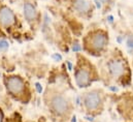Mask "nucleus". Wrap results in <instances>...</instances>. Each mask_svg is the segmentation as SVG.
<instances>
[{
	"label": "nucleus",
	"mask_w": 133,
	"mask_h": 122,
	"mask_svg": "<svg viewBox=\"0 0 133 122\" xmlns=\"http://www.w3.org/2000/svg\"><path fill=\"white\" fill-rule=\"evenodd\" d=\"M51 108L52 110L57 114V115H65L68 113L70 107H69V102L66 98L62 95H55L52 99H51Z\"/></svg>",
	"instance_id": "1"
},
{
	"label": "nucleus",
	"mask_w": 133,
	"mask_h": 122,
	"mask_svg": "<svg viewBox=\"0 0 133 122\" xmlns=\"http://www.w3.org/2000/svg\"><path fill=\"white\" fill-rule=\"evenodd\" d=\"M6 87L7 90L14 95H19L22 94L25 89V83L23 81L22 78L17 77V76H12L9 77L6 81Z\"/></svg>",
	"instance_id": "2"
},
{
	"label": "nucleus",
	"mask_w": 133,
	"mask_h": 122,
	"mask_svg": "<svg viewBox=\"0 0 133 122\" xmlns=\"http://www.w3.org/2000/svg\"><path fill=\"white\" fill-rule=\"evenodd\" d=\"M100 102H101V97L97 91L88 92L84 97V105L86 109L89 111H94L98 109Z\"/></svg>",
	"instance_id": "3"
},
{
	"label": "nucleus",
	"mask_w": 133,
	"mask_h": 122,
	"mask_svg": "<svg viewBox=\"0 0 133 122\" xmlns=\"http://www.w3.org/2000/svg\"><path fill=\"white\" fill-rule=\"evenodd\" d=\"M75 83L78 88H86L91 83L90 71L87 68H79L75 72Z\"/></svg>",
	"instance_id": "4"
},
{
	"label": "nucleus",
	"mask_w": 133,
	"mask_h": 122,
	"mask_svg": "<svg viewBox=\"0 0 133 122\" xmlns=\"http://www.w3.org/2000/svg\"><path fill=\"white\" fill-rule=\"evenodd\" d=\"M108 42V37L106 36V34L104 32H96L92 35L91 37V40H90V44H91V47L97 51L102 50Z\"/></svg>",
	"instance_id": "5"
},
{
	"label": "nucleus",
	"mask_w": 133,
	"mask_h": 122,
	"mask_svg": "<svg viewBox=\"0 0 133 122\" xmlns=\"http://www.w3.org/2000/svg\"><path fill=\"white\" fill-rule=\"evenodd\" d=\"M15 21H16V17L10 8L4 6L0 9V24L3 27L11 26L15 23Z\"/></svg>",
	"instance_id": "6"
},
{
	"label": "nucleus",
	"mask_w": 133,
	"mask_h": 122,
	"mask_svg": "<svg viewBox=\"0 0 133 122\" xmlns=\"http://www.w3.org/2000/svg\"><path fill=\"white\" fill-rule=\"evenodd\" d=\"M108 69L109 72L114 76V77H121L124 71H125V67L123 62L120 60H111L108 63Z\"/></svg>",
	"instance_id": "7"
},
{
	"label": "nucleus",
	"mask_w": 133,
	"mask_h": 122,
	"mask_svg": "<svg viewBox=\"0 0 133 122\" xmlns=\"http://www.w3.org/2000/svg\"><path fill=\"white\" fill-rule=\"evenodd\" d=\"M24 16L26 18L27 21H34L36 19V16H37V11L34 7V5H32L31 3L29 2H25L24 3Z\"/></svg>",
	"instance_id": "8"
},
{
	"label": "nucleus",
	"mask_w": 133,
	"mask_h": 122,
	"mask_svg": "<svg viewBox=\"0 0 133 122\" xmlns=\"http://www.w3.org/2000/svg\"><path fill=\"white\" fill-rule=\"evenodd\" d=\"M73 7L77 13H87L90 8V4L86 0H74Z\"/></svg>",
	"instance_id": "9"
},
{
	"label": "nucleus",
	"mask_w": 133,
	"mask_h": 122,
	"mask_svg": "<svg viewBox=\"0 0 133 122\" xmlns=\"http://www.w3.org/2000/svg\"><path fill=\"white\" fill-rule=\"evenodd\" d=\"M8 48H9V44H8L6 40L1 39V40H0V51H1V52H4V51H6Z\"/></svg>",
	"instance_id": "10"
},
{
	"label": "nucleus",
	"mask_w": 133,
	"mask_h": 122,
	"mask_svg": "<svg viewBox=\"0 0 133 122\" xmlns=\"http://www.w3.org/2000/svg\"><path fill=\"white\" fill-rule=\"evenodd\" d=\"M52 58H53L55 61L59 62V61L62 60V55H61V54H59V53H54V54L52 55Z\"/></svg>",
	"instance_id": "11"
},
{
	"label": "nucleus",
	"mask_w": 133,
	"mask_h": 122,
	"mask_svg": "<svg viewBox=\"0 0 133 122\" xmlns=\"http://www.w3.org/2000/svg\"><path fill=\"white\" fill-rule=\"evenodd\" d=\"M126 44H127V47H128V48H131V49H133V35L129 36V37L127 38Z\"/></svg>",
	"instance_id": "12"
},
{
	"label": "nucleus",
	"mask_w": 133,
	"mask_h": 122,
	"mask_svg": "<svg viewBox=\"0 0 133 122\" xmlns=\"http://www.w3.org/2000/svg\"><path fill=\"white\" fill-rule=\"evenodd\" d=\"M72 51H73V52H79V51H82V47H81V45L77 44V42H75V44L72 46Z\"/></svg>",
	"instance_id": "13"
},
{
	"label": "nucleus",
	"mask_w": 133,
	"mask_h": 122,
	"mask_svg": "<svg viewBox=\"0 0 133 122\" xmlns=\"http://www.w3.org/2000/svg\"><path fill=\"white\" fill-rule=\"evenodd\" d=\"M35 88H36V91L38 92V93H41L42 90H43V88H42V86H41V84L40 83H35Z\"/></svg>",
	"instance_id": "14"
},
{
	"label": "nucleus",
	"mask_w": 133,
	"mask_h": 122,
	"mask_svg": "<svg viewBox=\"0 0 133 122\" xmlns=\"http://www.w3.org/2000/svg\"><path fill=\"white\" fill-rule=\"evenodd\" d=\"M66 64L68 66V70H72V63L70 61H66Z\"/></svg>",
	"instance_id": "15"
},
{
	"label": "nucleus",
	"mask_w": 133,
	"mask_h": 122,
	"mask_svg": "<svg viewBox=\"0 0 133 122\" xmlns=\"http://www.w3.org/2000/svg\"><path fill=\"white\" fill-rule=\"evenodd\" d=\"M84 118H85L87 121H91V122L94 121V118H93V117H90V116H85Z\"/></svg>",
	"instance_id": "16"
},
{
	"label": "nucleus",
	"mask_w": 133,
	"mask_h": 122,
	"mask_svg": "<svg viewBox=\"0 0 133 122\" xmlns=\"http://www.w3.org/2000/svg\"><path fill=\"white\" fill-rule=\"evenodd\" d=\"M95 3H96V7L97 8H101V2L99 0H95Z\"/></svg>",
	"instance_id": "17"
},
{
	"label": "nucleus",
	"mask_w": 133,
	"mask_h": 122,
	"mask_svg": "<svg viewBox=\"0 0 133 122\" xmlns=\"http://www.w3.org/2000/svg\"><path fill=\"white\" fill-rule=\"evenodd\" d=\"M109 90H111V91L116 92V91H118L119 89H118V87H112V86H110V87H109Z\"/></svg>",
	"instance_id": "18"
},
{
	"label": "nucleus",
	"mask_w": 133,
	"mask_h": 122,
	"mask_svg": "<svg viewBox=\"0 0 133 122\" xmlns=\"http://www.w3.org/2000/svg\"><path fill=\"white\" fill-rule=\"evenodd\" d=\"M75 103H76V106H79L81 105V98L79 97H76V102Z\"/></svg>",
	"instance_id": "19"
},
{
	"label": "nucleus",
	"mask_w": 133,
	"mask_h": 122,
	"mask_svg": "<svg viewBox=\"0 0 133 122\" xmlns=\"http://www.w3.org/2000/svg\"><path fill=\"white\" fill-rule=\"evenodd\" d=\"M108 21H109L110 23H112V21H114V18H112V16H109V17H108Z\"/></svg>",
	"instance_id": "20"
},
{
	"label": "nucleus",
	"mask_w": 133,
	"mask_h": 122,
	"mask_svg": "<svg viewBox=\"0 0 133 122\" xmlns=\"http://www.w3.org/2000/svg\"><path fill=\"white\" fill-rule=\"evenodd\" d=\"M71 122H76V117H75V116H73V117H72V119H71Z\"/></svg>",
	"instance_id": "21"
},
{
	"label": "nucleus",
	"mask_w": 133,
	"mask_h": 122,
	"mask_svg": "<svg viewBox=\"0 0 133 122\" xmlns=\"http://www.w3.org/2000/svg\"><path fill=\"white\" fill-rule=\"evenodd\" d=\"M101 3H106V2H108L109 0H99Z\"/></svg>",
	"instance_id": "22"
},
{
	"label": "nucleus",
	"mask_w": 133,
	"mask_h": 122,
	"mask_svg": "<svg viewBox=\"0 0 133 122\" xmlns=\"http://www.w3.org/2000/svg\"><path fill=\"white\" fill-rule=\"evenodd\" d=\"M118 41H119V42H121V41H122V38H121V37H119V38H118Z\"/></svg>",
	"instance_id": "23"
},
{
	"label": "nucleus",
	"mask_w": 133,
	"mask_h": 122,
	"mask_svg": "<svg viewBox=\"0 0 133 122\" xmlns=\"http://www.w3.org/2000/svg\"><path fill=\"white\" fill-rule=\"evenodd\" d=\"M0 122H1V120H0Z\"/></svg>",
	"instance_id": "24"
}]
</instances>
